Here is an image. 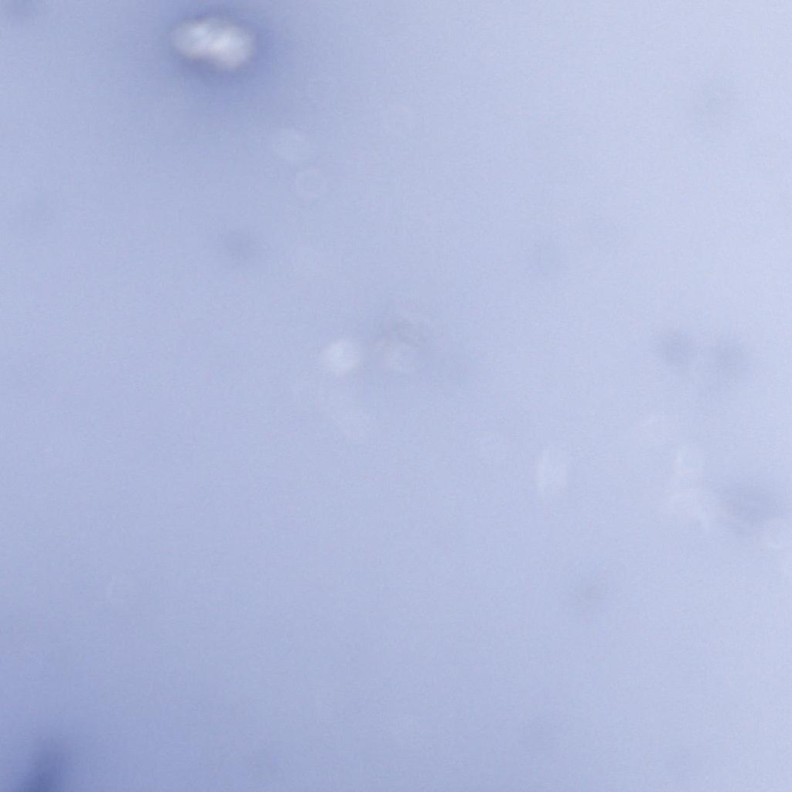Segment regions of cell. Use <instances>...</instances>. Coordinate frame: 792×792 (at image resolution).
I'll use <instances>...</instances> for the list:
<instances>
[{"label":"cell","mask_w":792,"mask_h":792,"mask_svg":"<svg viewBox=\"0 0 792 792\" xmlns=\"http://www.w3.org/2000/svg\"><path fill=\"white\" fill-rule=\"evenodd\" d=\"M355 351L351 346H343V343L334 345L327 349L324 360L326 364L334 370L346 369L354 363Z\"/></svg>","instance_id":"obj_1"}]
</instances>
